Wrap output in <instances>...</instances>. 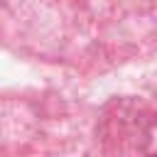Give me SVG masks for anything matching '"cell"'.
Listing matches in <instances>:
<instances>
[{
  "label": "cell",
  "instance_id": "1",
  "mask_svg": "<svg viewBox=\"0 0 157 157\" xmlns=\"http://www.w3.org/2000/svg\"><path fill=\"white\" fill-rule=\"evenodd\" d=\"M150 157H157V155H150Z\"/></svg>",
  "mask_w": 157,
  "mask_h": 157
}]
</instances>
